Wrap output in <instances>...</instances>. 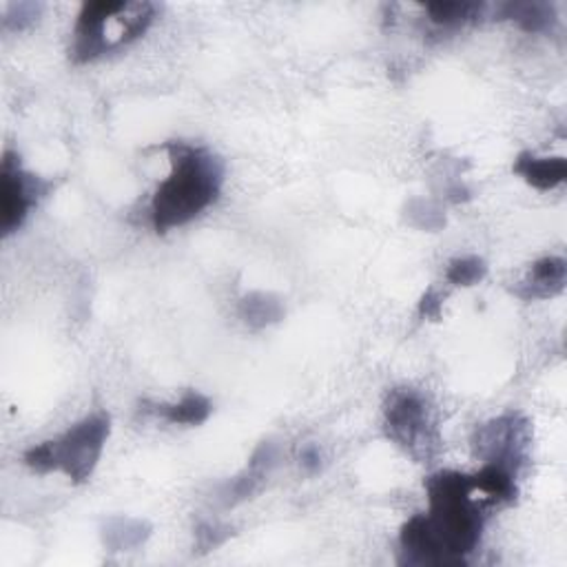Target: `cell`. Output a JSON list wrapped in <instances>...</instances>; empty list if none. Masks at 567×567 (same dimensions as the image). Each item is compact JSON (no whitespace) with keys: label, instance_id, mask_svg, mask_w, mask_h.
I'll return each instance as SVG.
<instances>
[{"label":"cell","instance_id":"6da1fadb","mask_svg":"<svg viewBox=\"0 0 567 567\" xmlns=\"http://www.w3.org/2000/svg\"><path fill=\"white\" fill-rule=\"evenodd\" d=\"M430 510L415 514L399 534L401 563L455 567L477 549L484 532V503L473 477L441 470L426 481Z\"/></svg>","mask_w":567,"mask_h":567},{"label":"cell","instance_id":"7a4b0ae2","mask_svg":"<svg viewBox=\"0 0 567 567\" xmlns=\"http://www.w3.org/2000/svg\"><path fill=\"white\" fill-rule=\"evenodd\" d=\"M169 154L171 173L151 200V222L160 236L206 211L217 200L224 182V167L211 151L173 143Z\"/></svg>","mask_w":567,"mask_h":567},{"label":"cell","instance_id":"3957f363","mask_svg":"<svg viewBox=\"0 0 567 567\" xmlns=\"http://www.w3.org/2000/svg\"><path fill=\"white\" fill-rule=\"evenodd\" d=\"M154 3H113V0H95L84 3L76 19L73 43L69 56L73 63H91L104 54L116 52L138 41L154 23Z\"/></svg>","mask_w":567,"mask_h":567},{"label":"cell","instance_id":"277c9868","mask_svg":"<svg viewBox=\"0 0 567 567\" xmlns=\"http://www.w3.org/2000/svg\"><path fill=\"white\" fill-rule=\"evenodd\" d=\"M111 432V417L95 412L73 423L65 434L43 441L25 452V466L34 473H63L73 484H84L100 457Z\"/></svg>","mask_w":567,"mask_h":567},{"label":"cell","instance_id":"5b68a950","mask_svg":"<svg viewBox=\"0 0 567 567\" xmlns=\"http://www.w3.org/2000/svg\"><path fill=\"white\" fill-rule=\"evenodd\" d=\"M386 432L415 462L432 460L439 450V432L423 397L410 388H397L388 395Z\"/></svg>","mask_w":567,"mask_h":567},{"label":"cell","instance_id":"8992f818","mask_svg":"<svg viewBox=\"0 0 567 567\" xmlns=\"http://www.w3.org/2000/svg\"><path fill=\"white\" fill-rule=\"evenodd\" d=\"M530 443V423L519 412H508L490 423H484L475 432L477 455L486 464L501 466L510 473H519L525 462V452Z\"/></svg>","mask_w":567,"mask_h":567},{"label":"cell","instance_id":"52a82bcc","mask_svg":"<svg viewBox=\"0 0 567 567\" xmlns=\"http://www.w3.org/2000/svg\"><path fill=\"white\" fill-rule=\"evenodd\" d=\"M0 231L3 236H12L19 231L30 208L36 204L41 193V182L23 171L19 158L8 151L3 158V169H0Z\"/></svg>","mask_w":567,"mask_h":567},{"label":"cell","instance_id":"ba28073f","mask_svg":"<svg viewBox=\"0 0 567 567\" xmlns=\"http://www.w3.org/2000/svg\"><path fill=\"white\" fill-rule=\"evenodd\" d=\"M275 464H277V447L273 443H262L253 452V457H251L247 470L242 475H238L229 484V488H226V492L222 495L224 503L236 506V503L253 497L262 488V484L267 481V477L271 475Z\"/></svg>","mask_w":567,"mask_h":567},{"label":"cell","instance_id":"9c48e42d","mask_svg":"<svg viewBox=\"0 0 567 567\" xmlns=\"http://www.w3.org/2000/svg\"><path fill=\"white\" fill-rule=\"evenodd\" d=\"M567 277V264L563 258H543L530 267V273L517 288L523 299H547L563 291Z\"/></svg>","mask_w":567,"mask_h":567},{"label":"cell","instance_id":"30bf717a","mask_svg":"<svg viewBox=\"0 0 567 567\" xmlns=\"http://www.w3.org/2000/svg\"><path fill=\"white\" fill-rule=\"evenodd\" d=\"M514 173L521 175L530 186L538 191L556 189L567 178V160L565 158H541L534 154H521L514 160Z\"/></svg>","mask_w":567,"mask_h":567},{"label":"cell","instance_id":"8fae6325","mask_svg":"<svg viewBox=\"0 0 567 567\" xmlns=\"http://www.w3.org/2000/svg\"><path fill=\"white\" fill-rule=\"evenodd\" d=\"M213 406L202 393H186L175 404H158L154 412L175 426H200L208 419Z\"/></svg>","mask_w":567,"mask_h":567},{"label":"cell","instance_id":"7c38bea8","mask_svg":"<svg viewBox=\"0 0 567 567\" xmlns=\"http://www.w3.org/2000/svg\"><path fill=\"white\" fill-rule=\"evenodd\" d=\"M495 12L499 19L514 21L521 30L530 34L547 32L556 19L554 8L547 3H506L499 5Z\"/></svg>","mask_w":567,"mask_h":567},{"label":"cell","instance_id":"4fadbf2b","mask_svg":"<svg viewBox=\"0 0 567 567\" xmlns=\"http://www.w3.org/2000/svg\"><path fill=\"white\" fill-rule=\"evenodd\" d=\"M488 10L490 8L484 3H430V5H426L428 19L436 27H445V30H455V27H462L468 23H477V21L486 19Z\"/></svg>","mask_w":567,"mask_h":567},{"label":"cell","instance_id":"5bb4252c","mask_svg":"<svg viewBox=\"0 0 567 567\" xmlns=\"http://www.w3.org/2000/svg\"><path fill=\"white\" fill-rule=\"evenodd\" d=\"M284 315V306L282 302L271 295V293H249L242 302H240V317L245 319L247 326L251 328H264L271 326L275 321H280Z\"/></svg>","mask_w":567,"mask_h":567},{"label":"cell","instance_id":"9a60e30c","mask_svg":"<svg viewBox=\"0 0 567 567\" xmlns=\"http://www.w3.org/2000/svg\"><path fill=\"white\" fill-rule=\"evenodd\" d=\"M102 534H104V543L111 545V547H116V549L138 547L149 536L147 525L143 521H136V519H111L104 525Z\"/></svg>","mask_w":567,"mask_h":567},{"label":"cell","instance_id":"2e32d148","mask_svg":"<svg viewBox=\"0 0 567 567\" xmlns=\"http://www.w3.org/2000/svg\"><path fill=\"white\" fill-rule=\"evenodd\" d=\"M486 275H488V264L477 256H466V258L452 260L447 271H445V280L452 286H475Z\"/></svg>","mask_w":567,"mask_h":567},{"label":"cell","instance_id":"e0dca14e","mask_svg":"<svg viewBox=\"0 0 567 567\" xmlns=\"http://www.w3.org/2000/svg\"><path fill=\"white\" fill-rule=\"evenodd\" d=\"M441 306H443V295L436 288H430V291L423 293V297L419 302V317L439 319Z\"/></svg>","mask_w":567,"mask_h":567},{"label":"cell","instance_id":"ac0fdd59","mask_svg":"<svg viewBox=\"0 0 567 567\" xmlns=\"http://www.w3.org/2000/svg\"><path fill=\"white\" fill-rule=\"evenodd\" d=\"M219 530H224L219 523H202V525L197 528V532H195L200 547H202V549H213V547H217L219 543H224L226 536H217Z\"/></svg>","mask_w":567,"mask_h":567},{"label":"cell","instance_id":"d6986e66","mask_svg":"<svg viewBox=\"0 0 567 567\" xmlns=\"http://www.w3.org/2000/svg\"><path fill=\"white\" fill-rule=\"evenodd\" d=\"M308 473H317L321 466V455L315 445H308L302 450V462H299Z\"/></svg>","mask_w":567,"mask_h":567}]
</instances>
